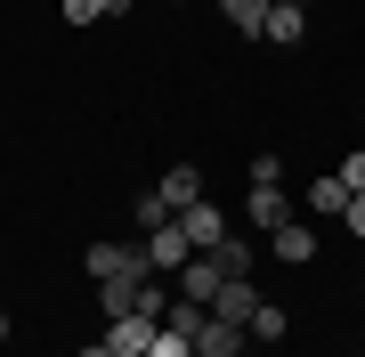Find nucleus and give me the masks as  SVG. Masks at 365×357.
Here are the masks:
<instances>
[{"instance_id": "obj_2", "label": "nucleus", "mask_w": 365, "mask_h": 357, "mask_svg": "<svg viewBox=\"0 0 365 357\" xmlns=\"http://www.w3.org/2000/svg\"><path fill=\"white\" fill-rule=\"evenodd\" d=\"M138 252H146V268H155V276H179V268L195 260V244H187V227H179V219H163Z\"/></svg>"}, {"instance_id": "obj_9", "label": "nucleus", "mask_w": 365, "mask_h": 357, "mask_svg": "<svg viewBox=\"0 0 365 357\" xmlns=\"http://www.w3.org/2000/svg\"><path fill=\"white\" fill-rule=\"evenodd\" d=\"M235 349H244V325L203 317V333H195V357H235Z\"/></svg>"}, {"instance_id": "obj_13", "label": "nucleus", "mask_w": 365, "mask_h": 357, "mask_svg": "<svg viewBox=\"0 0 365 357\" xmlns=\"http://www.w3.org/2000/svg\"><path fill=\"white\" fill-rule=\"evenodd\" d=\"M211 260H220L227 276H252V260H260V252H252V244H235V227H227V244H211Z\"/></svg>"}, {"instance_id": "obj_22", "label": "nucleus", "mask_w": 365, "mask_h": 357, "mask_svg": "<svg viewBox=\"0 0 365 357\" xmlns=\"http://www.w3.org/2000/svg\"><path fill=\"white\" fill-rule=\"evenodd\" d=\"M81 357H122V349H114V341H98V349H81Z\"/></svg>"}, {"instance_id": "obj_15", "label": "nucleus", "mask_w": 365, "mask_h": 357, "mask_svg": "<svg viewBox=\"0 0 365 357\" xmlns=\"http://www.w3.org/2000/svg\"><path fill=\"white\" fill-rule=\"evenodd\" d=\"M300 25H309L300 9H268V33H260V41H276V49H284V41H300Z\"/></svg>"}, {"instance_id": "obj_10", "label": "nucleus", "mask_w": 365, "mask_h": 357, "mask_svg": "<svg viewBox=\"0 0 365 357\" xmlns=\"http://www.w3.org/2000/svg\"><path fill=\"white\" fill-rule=\"evenodd\" d=\"M284 219H292L284 187H252V227H268V236H276V227H284Z\"/></svg>"}, {"instance_id": "obj_4", "label": "nucleus", "mask_w": 365, "mask_h": 357, "mask_svg": "<svg viewBox=\"0 0 365 357\" xmlns=\"http://www.w3.org/2000/svg\"><path fill=\"white\" fill-rule=\"evenodd\" d=\"M155 195L170 203V219H179L187 203H203V171H195V162H170V171L155 179Z\"/></svg>"}, {"instance_id": "obj_24", "label": "nucleus", "mask_w": 365, "mask_h": 357, "mask_svg": "<svg viewBox=\"0 0 365 357\" xmlns=\"http://www.w3.org/2000/svg\"><path fill=\"white\" fill-rule=\"evenodd\" d=\"M0 341H9V317H0Z\"/></svg>"}, {"instance_id": "obj_20", "label": "nucleus", "mask_w": 365, "mask_h": 357, "mask_svg": "<svg viewBox=\"0 0 365 357\" xmlns=\"http://www.w3.org/2000/svg\"><path fill=\"white\" fill-rule=\"evenodd\" d=\"M341 187H349V195H365V146H357V155H341Z\"/></svg>"}, {"instance_id": "obj_8", "label": "nucleus", "mask_w": 365, "mask_h": 357, "mask_svg": "<svg viewBox=\"0 0 365 357\" xmlns=\"http://www.w3.org/2000/svg\"><path fill=\"white\" fill-rule=\"evenodd\" d=\"M268 252H276V260H292V268H300V260L317 252V227H309V219H284V227L268 236Z\"/></svg>"}, {"instance_id": "obj_17", "label": "nucleus", "mask_w": 365, "mask_h": 357, "mask_svg": "<svg viewBox=\"0 0 365 357\" xmlns=\"http://www.w3.org/2000/svg\"><path fill=\"white\" fill-rule=\"evenodd\" d=\"M98 16H114V0H66V25H98Z\"/></svg>"}, {"instance_id": "obj_16", "label": "nucleus", "mask_w": 365, "mask_h": 357, "mask_svg": "<svg viewBox=\"0 0 365 357\" xmlns=\"http://www.w3.org/2000/svg\"><path fill=\"white\" fill-rule=\"evenodd\" d=\"M130 212H138V227H146V236H155V227H163V219H170V203H163V195H155V187H146V195H138V203H130Z\"/></svg>"}, {"instance_id": "obj_12", "label": "nucleus", "mask_w": 365, "mask_h": 357, "mask_svg": "<svg viewBox=\"0 0 365 357\" xmlns=\"http://www.w3.org/2000/svg\"><path fill=\"white\" fill-rule=\"evenodd\" d=\"M220 9H227V25H235V33H252V41L268 33V0H220Z\"/></svg>"}, {"instance_id": "obj_23", "label": "nucleus", "mask_w": 365, "mask_h": 357, "mask_svg": "<svg viewBox=\"0 0 365 357\" xmlns=\"http://www.w3.org/2000/svg\"><path fill=\"white\" fill-rule=\"evenodd\" d=\"M268 9H300V0H268Z\"/></svg>"}, {"instance_id": "obj_5", "label": "nucleus", "mask_w": 365, "mask_h": 357, "mask_svg": "<svg viewBox=\"0 0 365 357\" xmlns=\"http://www.w3.org/2000/svg\"><path fill=\"white\" fill-rule=\"evenodd\" d=\"M179 227H187V244H195V252L227 244V212H220V203H187V212H179Z\"/></svg>"}, {"instance_id": "obj_3", "label": "nucleus", "mask_w": 365, "mask_h": 357, "mask_svg": "<svg viewBox=\"0 0 365 357\" xmlns=\"http://www.w3.org/2000/svg\"><path fill=\"white\" fill-rule=\"evenodd\" d=\"M220 284H227V268L211 260V252H195V260L179 268V301H203V309H211V301H220Z\"/></svg>"}, {"instance_id": "obj_18", "label": "nucleus", "mask_w": 365, "mask_h": 357, "mask_svg": "<svg viewBox=\"0 0 365 357\" xmlns=\"http://www.w3.org/2000/svg\"><path fill=\"white\" fill-rule=\"evenodd\" d=\"M146 357H195V341H187V333H170V325H163V333H155V349H146Z\"/></svg>"}, {"instance_id": "obj_7", "label": "nucleus", "mask_w": 365, "mask_h": 357, "mask_svg": "<svg viewBox=\"0 0 365 357\" xmlns=\"http://www.w3.org/2000/svg\"><path fill=\"white\" fill-rule=\"evenodd\" d=\"M252 309H260L252 276H227V284H220V301H211V317H227V325H252Z\"/></svg>"}, {"instance_id": "obj_14", "label": "nucleus", "mask_w": 365, "mask_h": 357, "mask_svg": "<svg viewBox=\"0 0 365 357\" xmlns=\"http://www.w3.org/2000/svg\"><path fill=\"white\" fill-rule=\"evenodd\" d=\"M252 341H284V309H276V301H260V309H252Z\"/></svg>"}, {"instance_id": "obj_19", "label": "nucleus", "mask_w": 365, "mask_h": 357, "mask_svg": "<svg viewBox=\"0 0 365 357\" xmlns=\"http://www.w3.org/2000/svg\"><path fill=\"white\" fill-rule=\"evenodd\" d=\"M252 187H284V162H276V155H252Z\"/></svg>"}, {"instance_id": "obj_6", "label": "nucleus", "mask_w": 365, "mask_h": 357, "mask_svg": "<svg viewBox=\"0 0 365 357\" xmlns=\"http://www.w3.org/2000/svg\"><path fill=\"white\" fill-rule=\"evenodd\" d=\"M155 333H163V317H146V309H130V317H114V333H106V341H114L122 357H146V349H155Z\"/></svg>"}, {"instance_id": "obj_1", "label": "nucleus", "mask_w": 365, "mask_h": 357, "mask_svg": "<svg viewBox=\"0 0 365 357\" xmlns=\"http://www.w3.org/2000/svg\"><path fill=\"white\" fill-rule=\"evenodd\" d=\"M81 268H90L98 284H138V276H155L146 252H130V244H90V252H81Z\"/></svg>"}, {"instance_id": "obj_25", "label": "nucleus", "mask_w": 365, "mask_h": 357, "mask_svg": "<svg viewBox=\"0 0 365 357\" xmlns=\"http://www.w3.org/2000/svg\"><path fill=\"white\" fill-rule=\"evenodd\" d=\"M122 9H130V0H114V16H122Z\"/></svg>"}, {"instance_id": "obj_11", "label": "nucleus", "mask_w": 365, "mask_h": 357, "mask_svg": "<svg viewBox=\"0 0 365 357\" xmlns=\"http://www.w3.org/2000/svg\"><path fill=\"white\" fill-rule=\"evenodd\" d=\"M309 212H317V219H341V212H349V187H341V171H333V179H309Z\"/></svg>"}, {"instance_id": "obj_21", "label": "nucleus", "mask_w": 365, "mask_h": 357, "mask_svg": "<svg viewBox=\"0 0 365 357\" xmlns=\"http://www.w3.org/2000/svg\"><path fill=\"white\" fill-rule=\"evenodd\" d=\"M341 219H349V227H357V244H365V195H349V212H341Z\"/></svg>"}]
</instances>
